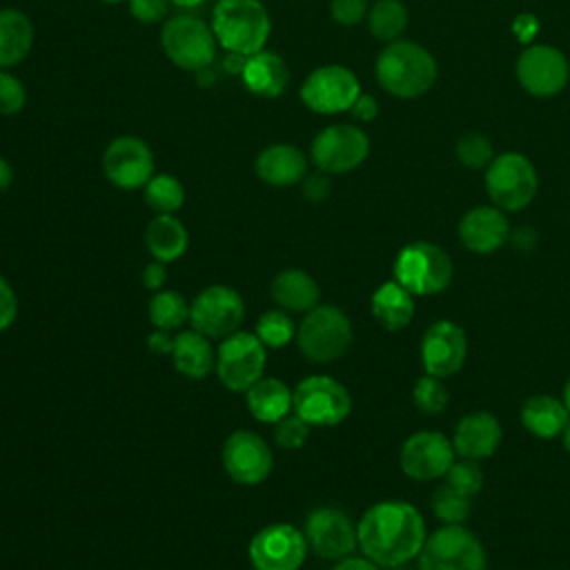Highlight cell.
Wrapping results in <instances>:
<instances>
[{"label":"cell","mask_w":570,"mask_h":570,"mask_svg":"<svg viewBox=\"0 0 570 570\" xmlns=\"http://www.w3.org/2000/svg\"><path fill=\"white\" fill-rule=\"evenodd\" d=\"M367 29L376 40L394 42L407 29L410 16L407 7L401 0H374L367 11Z\"/></svg>","instance_id":"cell-32"},{"label":"cell","mask_w":570,"mask_h":570,"mask_svg":"<svg viewBox=\"0 0 570 570\" xmlns=\"http://www.w3.org/2000/svg\"><path fill=\"white\" fill-rule=\"evenodd\" d=\"M174 367L187 379H205L216 367V352L209 338L196 330H185L174 336Z\"/></svg>","instance_id":"cell-30"},{"label":"cell","mask_w":570,"mask_h":570,"mask_svg":"<svg viewBox=\"0 0 570 570\" xmlns=\"http://www.w3.org/2000/svg\"><path fill=\"white\" fill-rule=\"evenodd\" d=\"M561 443H563V448L570 452V421L566 423V428H563V432H561Z\"/></svg>","instance_id":"cell-53"},{"label":"cell","mask_w":570,"mask_h":570,"mask_svg":"<svg viewBox=\"0 0 570 570\" xmlns=\"http://www.w3.org/2000/svg\"><path fill=\"white\" fill-rule=\"evenodd\" d=\"M454 156L468 169H485L494 158V147L485 134L470 131L456 140Z\"/></svg>","instance_id":"cell-37"},{"label":"cell","mask_w":570,"mask_h":570,"mask_svg":"<svg viewBox=\"0 0 570 570\" xmlns=\"http://www.w3.org/2000/svg\"><path fill=\"white\" fill-rule=\"evenodd\" d=\"M519 416L523 428L539 439L561 436L566 423L570 421V412L566 403L550 394H534L525 399Z\"/></svg>","instance_id":"cell-28"},{"label":"cell","mask_w":570,"mask_h":570,"mask_svg":"<svg viewBox=\"0 0 570 570\" xmlns=\"http://www.w3.org/2000/svg\"><path fill=\"white\" fill-rule=\"evenodd\" d=\"M370 154V136L358 125L334 122L323 127L309 147V160L316 169L336 176L347 174L365 163Z\"/></svg>","instance_id":"cell-10"},{"label":"cell","mask_w":570,"mask_h":570,"mask_svg":"<svg viewBox=\"0 0 570 570\" xmlns=\"http://www.w3.org/2000/svg\"><path fill=\"white\" fill-rule=\"evenodd\" d=\"M392 274L410 294L432 296L450 285L454 267L443 247L430 240H414L401 247L394 258Z\"/></svg>","instance_id":"cell-4"},{"label":"cell","mask_w":570,"mask_h":570,"mask_svg":"<svg viewBox=\"0 0 570 570\" xmlns=\"http://www.w3.org/2000/svg\"><path fill=\"white\" fill-rule=\"evenodd\" d=\"M36 29L31 18L16 9L2 7L0 9V69H11L20 65L33 47Z\"/></svg>","instance_id":"cell-26"},{"label":"cell","mask_w":570,"mask_h":570,"mask_svg":"<svg viewBox=\"0 0 570 570\" xmlns=\"http://www.w3.org/2000/svg\"><path fill=\"white\" fill-rule=\"evenodd\" d=\"M301 191L307 203H323L332 191L330 174H325L321 169H316L314 174L307 171V176L301 180Z\"/></svg>","instance_id":"cell-44"},{"label":"cell","mask_w":570,"mask_h":570,"mask_svg":"<svg viewBox=\"0 0 570 570\" xmlns=\"http://www.w3.org/2000/svg\"><path fill=\"white\" fill-rule=\"evenodd\" d=\"M102 174L118 189H142L156 174L154 151L140 136H116L102 151Z\"/></svg>","instance_id":"cell-14"},{"label":"cell","mask_w":570,"mask_h":570,"mask_svg":"<svg viewBox=\"0 0 570 570\" xmlns=\"http://www.w3.org/2000/svg\"><path fill=\"white\" fill-rule=\"evenodd\" d=\"M361 94V82L350 67L321 65L305 76L298 89L301 102L321 116L350 111Z\"/></svg>","instance_id":"cell-11"},{"label":"cell","mask_w":570,"mask_h":570,"mask_svg":"<svg viewBox=\"0 0 570 570\" xmlns=\"http://www.w3.org/2000/svg\"><path fill=\"white\" fill-rule=\"evenodd\" d=\"M245 318V303L229 285H209L189 303L191 330L207 338H227L240 330Z\"/></svg>","instance_id":"cell-13"},{"label":"cell","mask_w":570,"mask_h":570,"mask_svg":"<svg viewBox=\"0 0 570 570\" xmlns=\"http://www.w3.org/2000/svg\"><path fill=\"white\" fill-rule=\"evenodd\" d=\"M189 245L187 227L174 214H156L145 227V247L160 263L178 261Z\"/></svg>","instance_id":"cell-29"},{"label":"cell","mask_w":570,"mask_h":570,"mask_svg":"<svg viewBox=\"0 0 570 570\" xmlns=\"http://www.w3.org/2000/svg\"><path fill=\"white\" fill-rule=\"evenodd\" d=\"M267 352L254 332H234L223 338L216 352V374L220 383L232 392H247L258 379H263Z\"/></svg>","instance_id":"cell-12"},{"label":"cell","mask_w":570,"mask_h":570,"mask_svg":"<svg viewBox=\"0 0 570 570\" xmlns=\"http://www.w3.org/2000/svg\"><path fill=\"white\" fill-rule=\"evenodd\" d=\"M240 80L249 94L258 98H276L289 85V69L281 53L261 49L245 58Z\"/></svg>","instance_id":"cell-24"},{"label":"cell","mask_w":570,"mask_h":570,"mask_svg":"<svg viewBox=\"0 0 570 570\" xmlns=\"http://www.w3.org/2000/svg\"><path fill=\"white\" fill-rule=\"evenodd\" d=\"M419 570H485L488 554L483 543L463 523L441 525L425 537L419 552Z\"/></svg>","instance_id":"cell-8"},{"label":"cell","mask_w":570,"mask_h":570,"mask_svg":"<svg viewBox=\"0 0 570 570\" xmlns=\"http://www.w3.org/2000/svg\"><path fill=\"white\" fill-rule=\"evenodd\" d=\"M350 114H352V118L358 120V122H372V120L379 116V102H376L374 96L361 91L358 98L354 100Z\"/></svg>","instance_id":"cell-46"},{"label":"cell","mask_w":570,"mask_h":570,"mask_svg":"<svg viewBox=\"0 0 570 570\" xmlns=\"http://www.w3.org/2000/svg\"><path fill=\"white\" fill-rule=\"evenodd\" d=\"M370 309H372L374 321L383 330L399 332L414 316V294H410L401 283L387 281L374 289Z\"/></svg>","instance_id":"cell-27"},{"label":"cell","mask_w":570,"mask_h":570,"mask_svg":"<svg viewBox=\"0 0 570 570\" xmlns=\"http://www.w3.org/2000/svg\"><path fill=\"white\" fill-rule=\"evenodd\" d=\"M307 539L292 523L261 528L247 548L254 570H298L307 557Z\"/></svg>","instance_id":"cell-15"},{"label":"cell","mask_w":570,"mask_h":570,"mask_svg":"<svg viewBox=\"0 0 570 570\" xmlns=\"http://www.w3.org/2000/svg\"><path fill=\"white\" fill-rule=\"evenodd\" d=\"M223 468L240 485L265 481L274 468L272 448L252 430H236L223 443Z\"/></svg>","instance_id":"cell-19"},{"label":"cell","mask_w":570,"mask_h":570,"mask_svg":"<svg viewBox=\"0 0 570 570\" xmlns=\"http://www.w3.org/2000/svg\"><path fill=\"white\" fill-rule=\"evenodd\" d=\"M149 321L156 330H178L189 321V303L176 289H160L149 301Z\"/></svg>","instance_id":"cell-34"},{"label":"cell","mask_w":570,"mask_h":570,"mask_svg":"<svg viewBox=\"0 0 570 570\" xmlns=\"http://www.w3.org/2000/svg\"><path fill=\"white\" fill-rule=\"evenodd\" d=\"M501 436L499 419L485 410H476L461 416L452 434V445L459 459L483 461L497 452Z\"/></svg>","instance_id":"cell-22"},{"label":"cell","mask_w":570,"mask_h":570,"mask_svg":"<svg viewBox=\"0 0 570 570\" xmlns=\"http://www.w3.org/2000/svg\"><path fill=\"white\" fill-rule=\"evenodd\" d=\"M292 412L309 425H338L352 412V396L334 376L309 374L292 390Z\"/></svg>","instance_id":"cell-9"},{"label":"cell","mask_w":570,"mask_h":570,"mask_svg":"<svg viewBox=\"0 0 570 570\" xmlns=\"http://www.w3.org/2000/svg\"><path fill=\"white\" fill-rule=\"evenodd\" d=\"M160 47L171 65L196 73L212 67L218 42L205 20L189 13H178L163 22Z\"/></svg>","instance_id":"cell-6"},{"label":"cell","mask_w":570,"mask_h":570,"mask_svg":"<svg viewBox=\"0 0 570 570\" xmlns=\"http://www.w3.org/2000/svg\"><path fill=\"white\" fill-rule=\"evenodd\" d=\"M100 2H105V4H120V2H127V0H100Z\"/></svg>","instance_id":"cell-55"},{"label":"cell","mask_w":570,"mask_h":570,"mask_svg":"<svg viewBox=\"0 0 570 570\" xmlns=\"http://www.w3.org/2000/svg\"><path fill=\"white\" fill-rule=\"evenodd\" d=\"M142 198L156 214H176L185 205V187L174 174H154L142 187Z\"/></svg>","instance_id":"cell-33"},{"label":"cell","mask_w":570,"mask_h":570,"mask_svg":"<svg viewBox=\"0 0 570 570\" xmlns=\"http://www.w3.org/2000/svg\"><path fill=\"white\" fill-rule=\"evenodd\" d=\"M303 534L312 552L321 559L338 561L358 546L356 525L347 512L334 505H318L305 517Z\"/></svg>","instance_id":"cell-17"},{"label":"cell","mask_w":570,"mask_h":570,"mask_svg":"<svg viewBox=\"0 0 570 570\" xmlns=\"http://www.w3.org/2000/svg\"><path fill=\"white\" fill-rule=\"evenodd\" d=\"M27 105L24 82L9 69H0V116H16Z\"/></svg>","instance_id":"cell-40"},{"label":"cell","mask_w":570,"mask_h":570,"mask_svg":"<svg viewBox=\"0 0 570 570\" xmlns=\"http://www.w3.org/2000/svg\"><path fill=\"white\" fill-rule=\"evenodd\" d=\"M13 183V167L11 163L0 154V191L9 189Z\"/></svg>","instance_id":"cell-51"},{"label":"cell","mask_w":570,"mask_h":570,"mask_svg":"<svg viewBox=\"0 0 570 570\" xmlns=\"http://www.w3.org/2000/svg\"><path fill=\"white\" fill-rule=\"evenodd\" d=\"M254 334L261 338L265 347L278 350L285 347L296 336V327L285 309H267L258 316Z\"/></svg>","instance_id":"cell-36"},{"label":"cell","mask_w":570,"mask_h":570,"mask_svg":"<svg viewBox=\"0 0 570 570\" xmlns=\"http://www.w3.org/2000/svg\"><path fill=\"white\" fill-rule=\"evenodd\" d=\"M354 332L347 314L336 305H316L296 327L301 354L312 363H332L352 345Z\"/></svg>","instance_id":"cell-5"},{"label":"cell","mask_w":570,"mask_h":570,"mask_svg":"<svg viewBox=\"0 0 570 570\" xmlns=\"http://www.w3.org/2000/svg\"><path fill=\"white\" fill-rule=\"evenodd\" d=\"M147 347L154 354H171L174 350V336H169L167 330H156L147 336Z\"/></svg>","instance_id":"cell-49"},{"label":"cell","mask_w":570,"mask_h":570,"mask_svg":"<svg viewBox=\"0 0 570 570\" xmlns=\"http://www.w3.org/2000/svg\"><path fill=\"white\" fill-rule=\"evenodd\" d=\"M218 47L227 53L252 56L265 49L272 20L261 0H218L209 22Z\"/></svg>","instance_id":"cell-3"},{"label":"cell","mask_w":570,"mask_h":570,"mask_svg":"<svg viewBox=\"0 0 570 570\" xmlns=\"http://www.w3.org/2000/svg\"><path fill=\"white\" fill-rule=\"evenodd\" d=\"M374 73L387 94L410 100L428 94L436 80L439 67L434 56L419 42H387L374 62Z\"/></svg>","instance_id":"cell-2"},{"label":"cell","mask_w":570,"mask_h":570,"mask_svg":"<svg viewBox=\"0 0 570 570\" xmlns=\"http://www.w3.org/2000/svg\"><path fill=\"white\" fill-rule=\"evenodd\" d=\"M508 240L512 243L514 249L530 252L537 245V232L532 227H528V225H521L517 229H510V238Z\"/></svg>","instance_id":"cell-48"},{"label":"cell","mask_w":570,"mask_h":570,"mask_svg":"<svg viewBox=\"0 0 570 570\" xmlns=\"http://www.w3.org/2000/svg\"><path fill=\"white\" fill-rule=\"evenodd\" d=\"M363 557L381 568H401L416 559L428 530L423 514L407 501H379L356 523Z\"/></svg>","instance_id":"cell-1"},{"label":"cell","mask_w":570,"mask_h":570,"mask_svg":"<svg viewBox=\"0 0 570 570\" xmlns=\"http://www.w3.org/2000/svg\"><path fill=\"white\" fill-rule=\"evenodd\" d=\"M485 191L501 212H519L528 207L539 189V176L528 156L503 151L485 167Z\"/></svg>","instance_id":"cell-7"},{"label":"cell","mask_w":570,"mask_h":570,"mask_svg":"<svg viewBox=\"0 0 570 570\" xmlns=\"http://www.w3.org/2000/svg\"><path fill=\"white\" fill-rule=\"evenodd\" d=\"M443 479H445V483H450L452 488H456L459 492H463L472 499L483 488L481 465H479V461H472V459H454V463L450 465V470Z\"/></svg>","instance_id":"cell-39"},{"label":"cell","mask_w":570,"mask_h":570,"mask_svg":"<svg viewBox=\"0 0 570 570\" xmlns=\"http://www.w3.org/2000/svg\"><path fill=\"white\" fill-rule=\"evenodd\" d=\"M367 0H330V16L336 24L354 27L367 18Z\"/></svg>","instance_id":"cell-42"},{"label":"cell","mask_w":570,"mask_h":570,"mask_svg":"<svg viewBox=\"0 0 570 570\" xmlns=\"http://www.w3.org/2000/svg\"><path fill=\"white\" fill-rule=\"evenodd\" d=\"M456 452L452 439L436 430H421L410 434L399 452V463L405 476L414 481L443 479L454 463Z\"/></svg>","instance_id":"cell-18"},{"label":"cell","mask_w":570,"mask_h":570,"mask_svg":"<svg viewBox=\"0 0 570 570\" xmlns=\"http://www.w3.org/2000/svg\"><path fill=\"white\" fill-rule=\"evenodd\" d=\"M510 238V223L505 212L494 205H479L459 220V240L474 254H492Z\"/></svg>","instance_id":"cell-21"},{"label":"cell","mask_w":570,"mask_h":570,"mask_svg":"<svg viewBox=\"0 0 570 570\" xmlns=\"http://www.w3.org/2000/svg\"><path fill=\"white\" fill-rule=\"evenodd\" d=\"M332 570H383L381 566H376L374 561H370L367 557H343L338 559Z\"/></svg>","instance_id":"cell-50"},{"label":"cell","mask_w":570,"mask_h":570,"mask_svg":"<svg viewBox=\"0 0 570 570\" xmlns=\"http://www.w3.org/2000/svg\"><path fill=\"white\" fill-rule=\"evenodd\" d=\"M307 436H309V423L303 421L294 412H289L287 416H283L281 421L274 423V441L283 450H298V448H303Z\"/></svg>","instance_id":"cell-41"},{"label":"cell","mask_w":570,"mask_h":570,"mask_svg":"<svg viewBox=\"0 0 570 570\" xmlns=\"http://www.w3.org/2000/svg\"><path fill=\"white\" fill-rule=\"evenodd\" d=\"M412 401L416 410H421L423 414H441L450 403V392L443 379L423 374L412 390Z\"/></svg>","instance_id":"cell-38"},{"label":"cell","mask_w":570,"mask_h":570,"mask_svg":"<svg viewBox=\"0 0 570 570\" xmlns=\"http://www.w3.org/2000/svg\"><path fill=\"white\" fill-rule=\"evenodd\" d=\"M165 278H167V272H165V263L160 261H151L145 265L142 269V285L151 292H158L163 285H165Z\"/></svg>","instance_id":"cell-47"},{"label":"cell","mask_w":570,"mask_h":570,"mask_svg":"<svg viewBox=\"0 0 570 570\" xmlns=\"http://www.w3.org/2000/svg\"><path fill=\"white\" fill-rule=\"evenodd\" d=\"M203 2H205V0H171V4L183 7V9H194V7L203 4Z\"/></svg>","instance_id":"cell-52"},{"label":"cell","mask_w":570,"mask_h":570,"mask_svg":"<svg viewBox=\"0 0 570 570\" xmlns=\"http://www.w3.org/2000/svg\"><path fill=\"white\" fill-rule=\"evenodd\" d=\"M430 508L434 517L445 523V525H459L465 523L470 512H472V497L459 492L450 483H441L432 497H430Z\"/></svg>","instance_id":"cell-35"},{"label":"cell","mask_w":570,"mask_h":570,"mask_svg":"<svg viewBox=\"0 0 570 570\" xmlns=\"http://www.w3.org/2000/svg\"><path fill=\"white\" fill-rule=\"evenodd\" d=\"M519 85L537 98H550L566 89L570 80L568 58L552 45H530L517 58Z\"/></svg>","instance_id":"cell-16"},{"label":"cell","mask_w":570,"mask_h":570,"mask_svg":"<svg viewBox=\"0 0 570 570\" xmlns=\"http://www.w3.org/2000/svg\"><path fill=\"white\" fill-rule=\"evenodd\" d=\"M563 403H566V407H568V412H570V379H568V383H566V387H563V399H561Z\"/></svg>","instance_id":"cell-54"},{"label":"cell","mask_w":570,"mask_h":570,"mask_svg":"<svg viewBox=\"0 0 570 570\" xmlns=\"http://www.w3.org/2000/svg\"><path fill=\"white\" fill-rule=\"evenodd\" d=\"M171 0H127L129 13L142 24H158L167 20Z\"/></svg>","instance_id":"cell-43"},{"label":"cell","mask_w":570,"mask_h":570,"mask_svg":"<svg viewBox=\"0 0 570 570\" xmlns=\"http://www.w3.org/2000/svg\"><path fill=\"white\" fill-rule=\"evenodd\" d=\"M18 316V298L9 281L0 274V332L9 330Z\"/></svg>","instance_id":"cell-45"},{"label":"cell","mask_w":570,"mask_h":570,"mask_svg":"<svg viewBox=\"0 0 570 570\" xmlns=\"http://www.w3.org/2000/svg\"><path fill=\"white\" fill-rule=\"evenodd\" d=\"M309 169V158L289 142H272L263 147L254 160V171L258 180L269 187H292L298 185Z\"/></svg>","instance_id":"cell-23"},{"label":"cell","mask_w":570,"mask_h":570,"mask_svg":"<svg viewBox=\"0 0 570 570\" xmlns=\"http://www.w3.org/2000/svg\"><path fill=\"white\" fill-rule=\"evenodd\" d=\"M468 356V336L454 321L432 323L421 338V363L425 374L448 379L456 374Z\"/></svg>","instance_id":"cell-20"},{"label":"cell","mask_w":570,"mask_h":570,"mask_svg":"<svg viewBox=\"0 0 570 570\" xmlns=\"http://www.w3.org/2000/svg\"><path fill=\"white\" fill-rule=\"evenodd\" d=\"M245 399L249 414L263 423H276L292 412V390L281 379H258L245 392Z\"/></svg>","instance_id":"cell-31"},{"label":"cell","mask_w":570,"mask_h":570,"mask_svg":"<svg viewBox=\"0 0 570 570\" xmlns=\"http://www.w3.org/2000/svg\"><path fill=\"white\" fill-rule=\"evenodd\" d=\"M269 294L276 301V305H281V309L298 312V314H307L321 301L318 283L314 281L312 274H307L305 269H298V267L278 272L272 278Z\"/></svg>","instance_id":"cell-25"}]
</instances>
